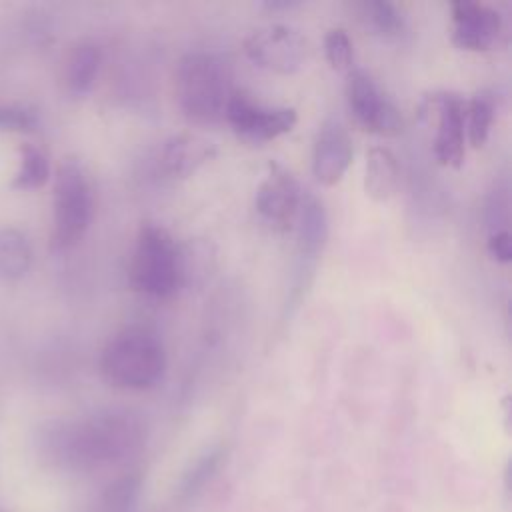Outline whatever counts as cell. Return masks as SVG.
<instances>
[{
    "mask_svg": "<svg viewBox=\"0 0 512 512\" xmlns=\"http://www.w3.org/2000/svg\"><path fill=\"white\" fill-rule=\"evenodd\" d=\"M246 58L272 74H294L310 58L308 38L288 24H266L244 38Z\"/></svg>",
    "mask_w": 512,
    "mask_h": 512,
    "instance_id": "7",
    "label": "cell"
},
{
    "mask_svg": "<svg viewBox=\"0 0 512 512\" xmlns=\"http://www.w3.org/2000/svg\"><path fill=\"white\" fill-rule=\"evenodd\" d=\"M146 444V426L124 408L98 410L76 420H52L40 432L42 454L58 468L90 472L136 456Z\"/></svg>",
    "mask_w": 512,
    "mask_h": 512,
    "instance_id": "1",
    "label": "cell"
},
{
    "mask_svg": "<svg viewBox=\"0 0 512 512\" xmlns=\"http://www.w3.org/2000/svg\"><path fill=\"white\" fill-rule=\"evenodd\" d=\"M102 64V50L90 40H82L70 48L62 66V84L68 96H86L98 78Z\"/></svg>",
    "mask_w": 512,
    "mask_h": 512,
    "instance_id": "15",
    "label": "cell"
},
{
    "mask_svg": "<svg viewBox=\"0 0 512 512\" xmlns=\"http://www.w3.org/2000/svg\"><path fill=\"white\" fill-rule=\"evenodd\" d=\"M234 90L232 68L216 52L194 50L184 54L176 64V100L182 114L194 124L206 126L224 120Z\"/></svg>",
    "mask_w": 512,
    "mask_h": 512,
    "instance_id": "3",
    "label": "cell"
},
{
    "mask_svg": "<svg viewBox=\"0 0 512 512\" xmlns=\"http://www.w3.org/2000/svg\"><path fill=\"white\" fill-rule=\"evenodd\" d=\"M292 6H296V2H264V8L268 10H286Z\"/></svg>",
    "mask_w": 512,
    "mask_h": 512,
    "instance_id": "26",
    "label": "cell"
},
{
    "mask_svg": "<svg viewBox=\"0 0 512 512\" xmlns=\"http://www.w3.org/2000/svg\"><path fill=\"white\" fill-rule=\"evenodd\" d=\"M94 216V190L86 168L78 158H64L54 176L50 248L68 250L76 246Z\"/></svg>",
    "mask_w": 512,
    "mask_h": 512,
    "instance_id": "5",
    "label": "cell"
},
{
    "mask_svg": "<svg viewBox=\"0 0 512 512\" xmlns=\"http://www.w3.org/2000/svg\"><path fill=\"white\" fill-rule=\"evenodd\" d=\"M356 10H358L360 20L370 30H374L376 34H380L384 38H396L406 28V18H404L402 10L392 2L368 0V2L356 4Z\"/></svg>",
    "mask_w": 512,
    "mask_h": 512,
    "instance_id": "21",
    "label": "cell"
},
{
    "mask_svg": "<svg viewBox=\"0 0 512 512\" xmlns=\"http://www.w3.org/2000/svg\"><path fill=\"white\" fill-rule=\"evenodd\" d=\"M496 116V96L490 90H478L466 100V142L480 148L490 134Z\"/></svg>",
    "mask_w": 512,
    "mask_h": 512,
    "instance_id": "20",
    "label": "cell"
},
{
    "mask_svg": "<svg viewBox=\"0 0 512 512\" xmlns=\"http://www.w3.org/2000/svg\"><path fill=\"white\" fill-rule=\"evenodd\" d=\"M486 252L492 260L500 264H508L512 260V236L508 228L492 230L486 236Z\"/></svg>",
    "mask_w": 512,
    "mask_h": 512,
    "instance_id": "25",
    "label": "cell"
},
{
    "mask_svg": "<svg viewBox=\"0 0 512 512\" xmlns=\"http://www.w3.org/2000/svg\"><path fill=\"white\" fill-rule=\"evenodd\" d=\"M50 178V162L46 152L32 144L24 142L18 146V168L12 176L10 188L14 190H36L44 186Z\"/></svg>",
    "mask_w": 512,
    "mask_h": 512,
    "instance_id": "18",
    "label": "cell"
},
{
    "mask_svg": "<svg viewBox=\"0 0 512 512\" xmlns=\"http://www.w3.org/2000/svg\"><path fill=\"white\" fill-rule=\"evenodd\" d=\"M224 460V448L222 446H212L204 450L182 474L178 486H176V496L178 500H190L198 492L204 490V486L216 476L218 468L222 466Z\"/></svg>",
    "mask_w": 512,
    "mask_h": 512,
    "instance_id": "19",
    "label": "cell"
},
{
    "mask_svg": "<svg viewBox=\"0 0 512 512\" xmlns=\"http://www.w3.org/2000/svg\"><path fill=\"white\" fill-rule=\"evenodd\" d=\"M450 14H452L450 40L460 50H468V52L490 50L502 34V26H504L502 16L496 8L488 4L460 0L450 6Z\"/></svg>",
    "mask_w": 512,
    "mask_h": 512,
    "instance_id": "11",
    "label": "cell"
},
{
    "mask_svg": "<svg viewBox=\"0 0 512 512\" xmlns=\"http://www.w3.org/2000/svg\"><path fill=\"white\" fill-rule=\"evenodd\" d=\"M38 128V112L26 104H0V130L28 134Z\"/></svg>",
    "mask_w": 512,
    "mask_h": 512,
    "instance_id": "24",
    "label": "cell"
},
{
    "mask_svg": "<svg viewBox=\"0 0 512 512\" xmlns=\"http://www.w3.org/2000/svg\"><path fill=\"white\" fill-rule=\"evenodd\" d=\"M142 492V476L138 472H126L112 480L102 492L104 512H130Z\"/></svg>",
    "mask_w": 512,
    "mask_h": 512,
    "instance_id": "22",
    "label": "cell"
},
{
    "mask_svg": "<svg viewBox=\"0 0 512 512\" xmlns=\"http://www.w3.org/2000/svg\"><path fill=\"white\" fill-rule=\"evenodd\" d=\"M346 102L360 128L378 136H396L404 128L398 106L384 94L376 80L360 70L352 68L346 78Z\"/></svg>",
    "mask_w": 512,
    "mask_h": 512,
    "instance_id": "9",
    "label": "cell"
},
{
    "mask_svg": "<svg viewBox=\"0 0 512 512\" xmlns=\"http://www.w3.org/2000/svg\"><path fill=\"white\" fill-rule=\"evenodd\" d=\"M32 262V248L28 238L16 228H0V278H22Z\"/></svg>",
    "mask_w": 512,
    "mask_h": 512,
    "instance_id": "17",
    "label": "cell"
},
{
    "mask_svg": "<svg viewBox=\"0 0 512 512\" xmlns=\"http://www.w3.org/2000/svg\"><path fill=\"white\" fill-rule=\"evenodd\" d=\"M188 278V260L174 236L156 222H144L134 240L128 262V284L134 292L154 298H172Z\"/></svg>",
    "mask_w": 512,
    "mask_h": 512,
    "instance_id": "4",
    "label": "cell"
},
{
    "mask_svg": "<svg viewBox=\"0 0 512 512\" xmlns=\"http://www.w3.org/2000/svg\"><path fill=\"white\" fill-rule=\"evenodd\" d=\"M302 196L296 176L280 162L270 160L256 184L254 208L272 230L286 232L296 224Z\"/></svg>",
    "mask_w": 512,
    "mask_h": 512,
    "instance_id": "10",
    "label": "cell"
},
{
    "mask_svg": "<svg viewBox=\"0 0 512 512\" xmlns=\"http://www.w3.org/2000/svg\"><path fill=\"white\" fill-rule=\"evenodd\" d=\"M214 156L216 146L208 138L192 132H180L160 144L156 164L166 178L182 180L196 174Z\"/></svg>",
    "mask_w": 512,
    "mask_h": 512,
    "instance_id": "13",
    "label": "cell"
},
{
    "mask_svg": "<svg viewBox=\"0 0 512 512\" xmlns=\"http://www.w3.org/2000/svg\"><path fill=\"white\" fill-rule=\"evenodd\" d=\"M0 512H4V510H0Z\"/></svg>",
    "mask_w": 512,
    "mask_h": 512,
    "instance_id": "27",
    "label": "cell"
},
{
    "mask_svg": "<svg viewBox=\"0 0 512 512\" xmlns=\"http://www.w3.org/2000/svg\"><path fill=\"white\" fill-rule=\"evenodd\" d=\"M102 378L120 390H150L166 372V348L160 334L146 324L114 332L100 352Z\"/></svg>",
    "mask_w": 512,
    "mask_h": 512,
    "instance_id": "2",
    "label": "cell"
},
{
    "mask_svg": "<svg viewBox=\"0 0 512 512\" xmlns=\"http://www.w3.org/2000/svg\"><path fill=\"white\" fill-rule=\"evenodd\" d=\"M296 234H298V258L302 262L300 272H310L322 254L328 240V212L320 198L314 194H304L302 204L296 216Z\"/></svg>",
    "mask_w": 512,
    "mask_h": 512,
    "instance_id": "14",
    "label": "cell"
},
{
    "mask_svg": "<svg viewBox=\"0 0 512 512\" xmlns=\"http://www.w3.org/2000/svg\"><path fill=\"white\" fill-rule=\"evenodd\" d=\"M324 56H326V62L330 64V68H334L338 72L352 70L354 50H352V40L344 28L336 26L324 34Z\"/></svg>",
    "mask_w": 512,
    "mask_h": 512,
    "instance_id": "23",
    "label": "cell"
},
{
    "mask_svg": "<svg viewBox=\"0 0 512 512\" xmlns=\"http://www.w3.org/2000/svg\"><path fill=\"white\" fill-rule=\"evenodd\" d=\"M400 184V164L396 154L386 146H372L366 152L364 190L374 202H386Z\"/></svg>",
    "mask_w": 512,
    "mask_h": 512,
    "instance_id": "16",
    "label": "cell"
},
{
    "mask_svg": "<svg viewBox=\"0 0 512 512\" xmlns=\"http://www.w3.org/2000/svg\"><path fill=\"white\" fill-rule=\"evenodd\" d=\"M352 140L336 118H328L318 128L312 148V174L324 186L338 184L352 164Z\"/></svg>",
    "mask_w": 512,
    "mask_h": 512,
    "instance_id": "12",
    "label": "cell"
},
{
    "mask_svg": "<svg viewBox=\"0 0 512 512\" xmlns=\"http://www.w3.org/2000/svg\"><path fill=\"white\" fill-rule=\"evenodd\" d=\"M420 116L434 126L432 154L440 166L460 168L466 154V98L434 92L420 104Z\"/></svg>",
    "mask_w": 512,
    "mask_h": 512,
    "instance_id": "6",
    "label": "cell"
},
{
    "mask_svg": "<svg viewBox=\"0 0 512 512\" xmlns=\"http://www.w3.org/2000/svg\"><path fill=\"white\" fill-rule=\"evenodd\" d=\"M224 120L242 142L258 146L288 134L298 114L292 106H268L236 88L228 100Z\"/></svg>",
    "mask_w": 512,
    "mask_h": 512,
    "instance_id": "8",
    "label": "cell"
}]
</instances>
